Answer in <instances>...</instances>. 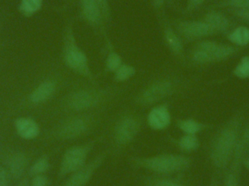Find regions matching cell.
Wrapping results in <instances>:
<instances>
[{
  "instance_id": "1",
  "label": "cell",
  "mask_w": 249,
  "mask_h": 186,
  "mask_svg": "<svg viewBox=\"0 0 249 186\" xmlns=\"http://www.w3.org/2000/svg\"><path fill=\"white\" fill-rule=\"evenodd\" d=\"M244 113L234 114L216 133L209 149L211 163L216 169L228 168L239 141L242 131Z\"/></svg>"
},
{
  "instance_id": "2",
  "label": "cell",
  "mask_w": 249,
  "mask_h": 186,
  "mask_svg": "<svg viewBox=\"0 0 249 186\" xmlns=\"http://www.w3.org/2000/svg\"><path fill=\"white\" fill-rule=\"evenodd\" d=\"M102 114L98 111L69 114L54 127L51 137L58 141H73L88 137L102 124Z\"/></svg>"
},
{
  "instance_id": "3",
  "label": "cell",
  "mask_w": 249,
  "mask_h": 186,
  "mask_svg": "<svg viewBox=\"0 0 249 186\" xmlns=\"http://www.w3.org/2000/svg\"><path fill=\"white\" fill-rule=\"evenodd\" d=\"M129 162L134 169H143L154 175H174L188 170L193 165V159L184 154L163 153L130 156Z\"/></svg>"
},
{
  "instance_id": "4",
  "label": "cell",
  "mask_w": 249,
  "mask_h": 186,
  "mask_svg": "<svg viewBox=\"0 0 249 186\" xmlns=\"http://www.w3.org/2000/svg\"><path fill=\"white\" fill-rule=\"evenodd\" d=\"M143 120L133 111L121 113L112 123L110 130V154L119 156L125 151L142 132Z\"/></svg>"
},
{
  "instance_id": "5",
  "label": "cell",
  "mask_w": 249,
  "mask_h": 186,
  "mask_svg": "<svg viewBox=\"0 0 249 186\" xmlns=\"http://www.w3.org/2000/svg\"><path fill=\"white\" fill-rule=\"evenodd\" d=\"M109 93V91L95 88L78 89L66 96L61 103V108L69 114L94 111L108 101Z\"/></svg>"
},
{
  "instance_id": "6",
  "label": "cell",
  "mask_w": 249,
  "mask_h": 186,
  "mask_svg": "<svg viewBox=\"0 0 249 186\" xmlns=\"http://www.w3.org/2000/svg\"><path fill=\"white\" fill-rule=\"evenodd\" d=\"M100 139L101 137H98L68 148L61 158L58 178L62 179L83 168L89 162L90 153Z\"/></svg>"
},
{
  "instance_id": "7",
  "label": "cell",
  "mask_w": 249,
  "mask_h": 186,
  "mask_svg": "<svg viewBox=\"0 0 249 186\" xmlns=\"http://www.w3.org/2000/svg\"><path fill=\"white\" fill-rule=\"evenodd\" d=\"M177 85L173 80L160 79L148 85L138 94L134 101L140 106L155 105L175 93Z\"/></svg>"
},
{
  "instance_id": "8",
  "label": "cell",
  "mask_w": 249,
  "mask_h": 186,
  "mask_svg": "<svg viewBox=\"0 0 249 186\" xmlns=\"http://www.w3.org/2000/svg\"><path fill=\"white\" fill-rule=\"evenodd\" d=\"M109 155V149L102 151L89 160L83 168L69 175L68 178L60 186H87Z\"/></svg>"
},
{
  "instance_id": "9",
  "label": "cell",
  "mask_w": 249,
  "mask_h": 186,
  "mask_svg": "<svg viewBox=\"0 0 249 186\" xmlns=\"http://www.w3.org/2000/svg\"><path fill=\"white\" fill-rule=\"evenodd\" d=\"M248 152L241 139L235 148L232 159L228 165L222 186H241V172L243 162Z\"/></svg>"
},
{
  "instance_id": "10",
  "label": "cell",
  "mask_w": 249,
  "mask_h": 186,
  "mask_svg": "<svg viewBox=\"0 0 249 186\" xmlns=\"http://www.w3.org/2000/svg\"><path fill=\"white\" fill-rule=\"evenodd\" d=\"M64 61L67 67L77 74L87 78H92L91 73L88 64L87 57L73 42H70L66 45Z\"/></svg>"
},
{
  "instance_id": "11",
  "label": "cell",
  "mask_w": 249,
  "mask_h": 186,
  "mask_svg": "<svg viewBox=\"0 0 249 186\" xmlns=\"http://www.w3.org/2000/svg\"><path fill=\"white\" fill-rule=\"evenodd\" d=\"M196 48L207 52L212 63L226 61L241 50L235 45H226L210 40L200 42L197 44Z\"/></svg>"
},
{
  "instance_id": "12",
  "label": "cell",
  "mask_w": 249,
  "mask_h": 186,
  "mask_svg": "<svg viewBox=\"0 0 249 186\" xmlns=\"http://www.w3.org/2000/svg\"><path fill=\"white\" fill-rule=\"evenodd\" d=\"M171 111L166 104L154 106L148 113L146 121L148 127L154 131H163L171 124Z\"/></svg>"
},
{
  "instance_id": "13",
  "label": "cell",
  "mask_w": 249,
  "mask_h": 186,
  "mask_svg": "<svg viewBox=\"0 0 249 186\" xmlns=\"http://www.w3.org/2000/svg\"><path fill=\"white\" fill-rule=\"evenodd\" d=\"M178 30L186 38L199 39L216 34V32L204 21H183L178 25Z\"/></svg>"
},
{
  "instance_id": "14",
  "label": "cell",
  "mask_w": 249,
  "mask_h": 186,
  "mask_svg": "<svg viewBox=\"0 0 249 186\" xmlns=\"http://www.w3.org/2000/svg\"><path fill=\"white\" fill-rule=\"evenodd\" d=\"M15 128L18 135L24 140H33L40 133L39 124L29 117H20L15 121Z\"/></svg>"
},
{
  "instance_id": "15",
  "label": "cell",
  "mask_w": 249,
  "mask_h": 186,
  "mask_svg": "<svg viewBox=\"0 0 249 186\" xmlns=\"http://www.w3.org/2000/svg\"><path fill=\"white\" fill-rule=\"evenodd\" d=\"M57 84L53 80H45L39 85L29 95V101L34 104H41L51 99L55 91Z\"/></svg>"
},
{
  "instance_id": "16",
  "label": "cell",
  "mask_w": 249,
  "mask_h": 186,
  "mask_svg": "<svg viewBox=\"0 0 249 186\" xmlns=\"http://www.w3.org/2000/svg\"><path fill=\"white\" fill-rule=\"evenodd\" d=\"M143 186H186L181 180L174 175H151L142 177Z\"/></svg>"
},
{
  "instance_id": "17",
  "label": "cell",
  "mask_w": 249,
  "mask_h": 186,
  "mask_svg": "<svg viewBox=\"0 0 249 186\" xmlns=\"http://www.w3.org/2000/svg\"><path fill=\"white\" fill-rule=\"evenodd\" d=\"M209 26H210L216 33L225 32L231 26L229 19L219 11L212 10L205 16L204 20Z\"/></svg>"
},
{
  "instance_id": "18",
  "label": "cell",
  "mask_w": 249,
  "mask_h": 186,
  "mask_svg": "<svg viewBox=\"0 0 249 186\" xmlns=\"http://www.w3.org/2000/svg\"><path fill=\"white\" fill-rule=\"evenodd\" d=\"M176 127L183 134L196 135L209 127L208 124L193 118H178L176 120Z\"/></svg>"
},
{
  "instance_id": "19",
  "label": "cell",
  "mask_w": 249,
  "mask_h": 186,
  "mask_svg": "<svg viewBox=\"0 0 249 186\" xmlns=\"http://www.w3.org/2000/svg\"><path fill=\"white\" fill-rule=\"evenodd\" d=\"M171 142L177 149L184 153L196 152L200 146V140L196 135L184 134L178 138H171Z\"/></svg>"
},
{
  "instance_id": "20",
  "label": "cell",
  "mask_w": 249,
  "mask_h": 186,
  "mask_svg": "<svg viewBox=\"0 0 249 186\" xmlns=\"http://www.w3.org/2000/svg\"><path fill=\"white\" fill-rule=\"evenodd\" d=\"M27 159L23 153H18L10 158L9 163V169L11 176L16 179H18L23 175L26 169Z\"/></svg>"
},
{
  "instance_id": "21",
  "label": "cell",
  "mask_w": 249,
  "mask_h": 186,
  "mask_svg": "<svg viewBox=\"0 0 249 186\" xmlns=\"http://www.w3.org/2000/svg\"><path fill=\"white\" fill-rule=\"evenodd\" d=\"M228 39L235 46L244 48L249 45V28L238 26L228 35Z\"/></svg>"
},
{
  "instance_id": "22",
  "label": "cell",
  "mask_w": 249,
  "mask_h": 186,
  "mask_svg": "<svg viewBox=\"0 0 249 186\" xmlns=\"http://www.w3.org/2000/svg\"><path fill=\"white\" fill-rule=\"evenodd\" d=\"M83 13L85 17L91 23H98L101 18V11L97 1L95 0H83Z\"/></svg>"
},
{
  "instance_id": "23",
  "label": "cell",
  "mask_w": 249,
  "mask_h": 186,
  "mask_svg": "<svg viewBox=\"0 0 249 186\" xmlns=\"http://www.w3.org/2000/svg\"><path fill=\"white\" fill-rule=\"evenodd\" d=\"M43 0H20L19 10L25 16H33L37 13L42 5Z\"/></svg>"
},
{
  "instance_id": "24",
  "label": "cell",
  "mask_w": 249,
  "mask_h": 186,
  "mask_svg": "<svg viewBox=\"0 0 249 186\" xmlns=\"http://www.w3.org/2000/svg\"><path fill=\"white\" fill-rule=\"evenodd\" d=\"M51 168L49 158L48 156H42L39 157L29 169V174L32 177L38 175H43L45 172H48Z\"/></svg>"
},
{
  "instance_id": "25",
  "label": "cell",
  "mask_w": 249,
  "mask_h": 186,
  "mask_svg": "<svg viewBox=\"0 0 249 186\" xmlns=\"http://www.w3.org/2000/svg\"><path fill=\"white\" fill-rule=\"evenodd\" d=\"M165 38L167 44L175 53L180 54L183 51V45L177 34L171 29H167L165 32Z\"/></svg>"
},
{
  "instance_id": "26",
  "label": "cell",
  "mask_w": 249,
  "mask_h": 186,
  "mask_svg": "<svg viewBox=\"0 0 249 186\" xmlns=\"http://www.w3.org/2000/svg\"><path fill=\"white\" fill-rule=\"evenodd\" d=\"M233 74L237 78L241 80L249 78V55L241 58V61L233 69Z\"/></svg>"
},
{
  "instance_id": "27",
  "label": "cell",
  "mask_w": 249,
  "mask_h": 186,
  "mask_svg": "<svg viewBox=\"0 0 249 186\" xmlns=\"http://www.w3.org/2000/svg\"><path fill=\"white\" fill-rule=\"evenodd\" d=\"M217 7L228 10H247L249 9V0H222Z\"/></svg>"
},
{
  "instance_id": "28",
  "label": "cell",
  "mask_w": 249,
  "mask_h": 186,
  "mask_svg": "<svg viewBox=\"0 0 249 186\" xmlns=\"http://www.w3.org/2000/svg\"><path fill=\"white\" fill-rule=\"evenodd\" d=\"M136 70L133 67L127 64L121 65V67L115 71V79L118 83L127 81L134 76Z\"/></svg>"
},
{
  "instance_id": "29",
  "label": "cell",
  "mask_w": 249,
  "mask_h": 186,
  "mask_svg": "<svg viewBox=\"0 0 249 186\" xmlns=\"http://www.w3.org/2000/svg\"><path fill=\"white\" fill-rule=\"evenodd\" d=\"M122 65L121 56L115 52L109 54L107 60V67L111 71H116Z\"/></svg>"
},
{
  "instance_id": "30",
  "label": "cell",
  "mask_w": 249,
  "mask_h": 186,
  "mask_svg": "<svg viewBox=\"0 0 249 186\" xmlns=\"http://www.w3.org/2000/svg\"><path fill=\"white\" fill-rule=\"evenodd\" d=\"M50 180L45 174L34 176L31 182V186H48Z\"/></svg>"
},
{
  "instance_id": "31",
  "label": "cell",
  "mask_w": 249,
  "mask_h": 186,
  "mask_svg": "<svg viewBox=\"0 0 249 186\" xmlns=\"http://www.w3.org/2000/svg\"><path fill=\"white\" fill-rule=\"evenodd\" d=\"M238 18L249 22V9L247 10H228Z\"/></svg>"
},
{
  "instance_id": "32",
  "label": "cell",
  "mask_w": 249,
  "mask_h": 186,
  "mask_svg": "<svg viewBox=\"0 0 249 186\" xmlns=\"http://www.w3.org/2000/svg\"><path fill=\"white\" fill-rule=\"evenodd\" d=\"M10 183V172L3 168H0V186H9Z\"/></svg>"
},
{
  "instance_id": "33",
  "label": "cell",
  "mask_w": 249,
  "mask_h": 186,
  "mask_svg": "<svg viewBox=\"0 0 249 186\" xmlns=\"http://www.w3.org/2000/svg\"><path fill=\"white\" fill-rule=\"evenodd\" d=\"M243 144L247 148V150L249 149V124H247L242 131H241V137H240Z\"/></svg>"
},
{
  "instance_id": "34",
  "label": "cell",
  "mask_w": 249,
  "mask_h": 186,
  "mask_svg": "<svg viewBox=\"0 0 249 186\" xmlns=\"http://www.w3.org/2000/svg\"><path fill=\"white\" fill-rule=\"evenodd\" d=\"M205 0H189L188 1V10H193L197 7H200Z\"/></svg>"
},
{
  "instance_id": "35",
  "label": "cell",
  "mask_w": 249,
  "mask_h": 186,
  "mask_svg": "<svg viewBox=\"0 0 249 186\" xmlns=\"http://www.w3.org/2000/svg\"><path fill=\"white\" fill-rule=\"evenodd\" d=\"M243 166L249 171V155L247 156L246 155L244 159V162H243Z\"/></svg>"
},
{
  "instance_id": "36",
  "label": "cell",
  "mask_w": 249,
  "mask_h": 186,
  "mask_svg": "<svg viewBox=\"0 0 249 186\" xmlns=\"http://www.w3.org/2000/svg\"><path fill=\"white\" fill-rule=\"evenodd\" d=\"M164 1H165V0H154L155 5H156L157 7H160V6H162V4H163Z\"/></svg>"
},
{
  "instance_id": "37",
  "label": "cell",
  "mask_w": 249,
  "mask_h": 186,
  "mask_svg": "<svg viewBox=\"0 0 249 186\" xmlns=\"http://www.w3.org/2000/svg\"><path fill=\"white\" fill-rule=\"evenodd\" d=\"M18 186H29V184H28L27 181H26V180H24V181H22L20 184H19Z\"/></svg>"
},
{
  "instance_id": "38",
  "label": "cell",
  "mask_w": 249,
  "mask_h": 186,
  "mask_svg": "<svg viewBox=\"0 0 249 186\" xmlns=\"http://www.w3.org/2000/svg\"><path fill=\"white\" fill-rule=\"evenodd\" d=\"M95 1H97L98 2V1H103V0H95Z\"/></svg>"
}]
</instances>
